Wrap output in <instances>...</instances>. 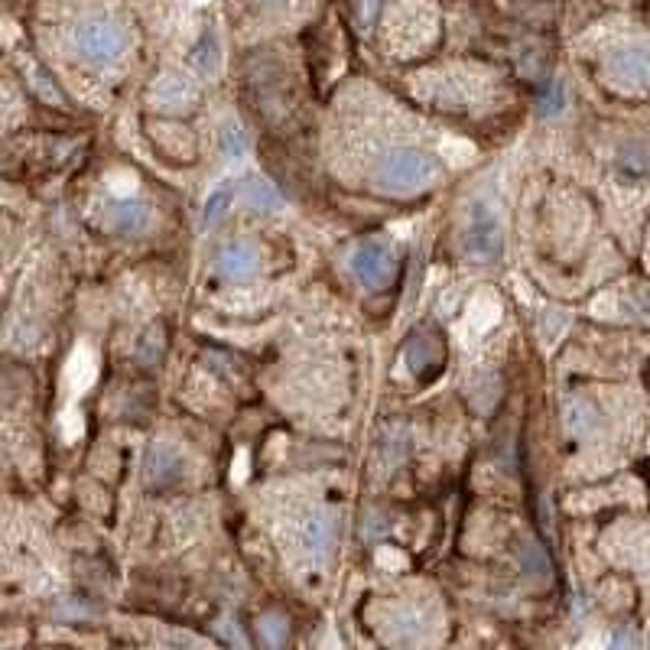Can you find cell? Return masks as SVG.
Instances as JSON below:
<instances>
[{"mask_svg":"<svg viewBox=\"0 0 650 650\" xmlns=\"http://www.w3.org/2000/svg\"><path fill=\"white\" fill-rule=\"evenodd\" d=\"M436 173H439L436 156H429L423 150H390L387 156L377 160V169H374L377 182L400 195L426 189L429 182L436 179Z\"/></svg>","mask_w":650,"mask_h":650,"instance_id":"1","label":"cell"},{"mask_svg":"<svg viewBox=\"0 0 650 650\" xmlns=\"http://www.w3.org/2000/svg\"><path fill=\"white\" fill-rule=\"evenodd\" d=\"M462 247L465 254L475 260V264H494L504 254V228L498 212L488 202H475L468 208V225L462 234Z\"/></svg>","mask_w":650,"mask_h":650,"instance_id":"2","label":"cell"},{"mask_svg":"<svg viewBox=\"0 0 650 650\" xmlns=\"http://www.w3.org/2000/svg\"><path fill=\"white\" fill-rule=\"evenodd\" d=\"M72 39H75L78 56L91 65H111L121 59V52L127 49V30L121 23L104 20V17L78 23Z\"/></svg>","mask_w":650,"mask_h":650,"instance_id":"3","label":"cell"},{"mask_svg":"<svg viewBox=\"0 0 650 650\" xmlns=\"http://www.w3.org/2000/svg\"><path fill=\"white\" fill-rule=\"evenodd\" d=\"M351 273H355V280L364 283V286H381L387 280L390 267H394V257H390V247L381 244V241H364L358 244L355 251H351V260H348Z\"/></svg>","mask_w":650,"mask_h":650,"instance_id":"4","label":"cell"},{"mask_svg":"<svg viewBox=\"0 0 650 650\" xmlns=\"http://www.w3.org/2000/svg\"><path fill=\"white\" fill-rule=\"evenodd\" d=\"M143 475H147V485L169 488L186 475V462H182V455L173 446L160 442V446H153L147 452V459H143Z\"/></svg>","mask_w":650,"mask_h":650,"instance_id":"5","label":"cell"},{"mask_svg":"<svg viewBox=\"0 0 650 650\" xmlns=\"http://www.w3.org/2000/svg\"><path fill=\"white\" fill-rule=\"evenodd\" d=\"M195 101V88L182 75H163L150 85V104L160 111H186Z\"/></svg>","mask_w":650,"mask_h":650,"instance_id":"6","label":"cell"},{"mask_svg":"<svg viewBox=\"0 0 650 650\" xmlns=\"http://www.w3.org/2000/svg\"><path fill=\"white\" fill-rule=\"evenodd\" d=\"M608 69L615 78L628 85H650V49L631 46V49H618L611 52Z\"/></svg>","mask_w":650,"mask_h":650,"instance_id":"7","label":"cell"},{"mask_svg":"<svg viewBox=\"0 0 650 650\" xmlns=\"http://www.w3.org/2000/svg\"><path fill=\"white\" fill-rule=\"evenodd\" d=\"M335 543V517L332 514H309L299 527V546L309 556H329Z\"/></svg>","mask_w":650,"mask_h":650,"instance_id":"8","label":"cell"},{"mask_svg":"<svg viewBox=\"0 0 650 650\" xmlns=\"http://www.w3.org/2000/svg\"><path fill=\"white\" fill-rule=\"evenodd\" d=\"M260 267V257L251 244H244V241H231L221 247V254H218V270L225 273L228 280H247V277H254Z\"/></svg>","mask_w":650,"mask_h":650,"instance_id":"9","label":"cell"},{"mask_svg":"<svg viewBox=\"0 0 650 650\" xmlns=\"http://www.w3.org/2000/svg\"><path fill=\"white\" fill-rule=\"evenodd\" d=\"M244 202L251 205L254 212H280L283 195L273 189V182H267V179H247L244 182Z\"/></svg>","mask_w":650,"mask_h":650,"instance_id":"10","label":"cell"},{"mask_svg":"<svg viewBox=\"0 0 650 650\" xmlns=\"http://www.w3.org/2000/svg\"><path fill=\"white\" fill-rule=\"evenodd\" d=\"M218 62H221V46H218V33L215 30H205L199 36V43L192 46V65L199 75H215L218 72Z\"/></svg>","mask_w":650,"mask_h":650,"instance_id":"11","label":"cell"},{"mask_svg":"<svg viewBox=\"0 0 650 650\" xmlns=\"http://www.w3.org/2000/svg\"><path fill=\"white\" fill-rule=\"evenodd\" d=\"M618 166L631 176L650 173V143L647 140H628L618 147Z\"/></svg>","mask_w":650,"mask_h":650,"instance_id":"12","label":"cell"},{"mask_svg":"<svg viewBox=\"0 0 650 650\" xmlns=\"http://www.w3.org/2000/svg\"><path fill=\"white\" fill-rule=\"evenodd\" d=\"M111 221H114L117 231L137 234V231H143V228L150 225V208L143 205V202H121V205L114 208Z\"/></svg>","mask_w":650,"mask_h":650,"instance_id":"13","label":"cell"},{"mask_svg":"<svg viewBox=\"0 0 650 650\" xmlns=\"http://www.w3.org/2000/svg\"><path fill=\"white\" fill-rule=\"evenodd\" d=\"M501 316V303L494 299L491 293H481L472 299V306H468V325H472L475 332H488L494 322Z\"/></svg>","mask_w":650,"mask_h":650,"instance_id":"14","label":"cell"},{"mask_svg":"<svg viewBox=\"0 0 650 650\" xmlns=\"http://www.w3.org/2000/svg\"><path fill=\"white\" fill-rule=\"evenodd\" d=\"M95 374H98V364H95V355H91L88 348H78L72 361H69V371H65V377H69V384L82 394V390L95 381Z\"/></svg>","mask_w":650,"mask_h":650,"instance_id":"15","label":"cell"},{"mask_svg":"<svg viewBox=\"0 0 650 650\" xmlns=\"http://www.w3.org/2000/svg\"><path fill=\"white\" fill-rule=\"evenodd\" d=\"M231 202H234V189H231V182H221V186H218L215 192H208V199H205V212H202V221H205V225H218V221L228 215Z\"/></svg>","mask_w":650,"mask_h":650,"instance_id":"16","label":"cell"},{"mask_svg":"<svg viewBox=\"0 0 650 650\" xmlns=\"http://www.w3.org/2000/svg\"><path fill=\"white\" fill-rule=\"evenodd\" d=\"M566 423H569L572 433H579V436L592 433L595 423H598V420H595V407H592V403H585V400L566 403Z\"/></svg>","mask_w":650,"mask_h":650,"instance_id":"17","label":"cell"},{"mask_svg":"<svg viewBox=\"0 0 650 650\" xmlns=\"http://www.w3.org/2000/svg\"><path fill=\"white\" fill-rule=\"evenodd\" d=\"M221 156L225 160H241V156L247 153V137H244V130L241 127H234L228 124L225 130H221Z\"/></svg>","mask_w":650,"mask_h":650,"instance_id":"18","label":"cell"},{"mask_svg":"<svg viewBox=\"0 0 650 650\" xmlns=\"http://www.w3.org/2000/svg\"><path fill=\"white\" fill-rule=\"evenodd\" d=\"M407 358H410V368H413L416 374H423L426 364H433V361H436V348L429 345V338H426V335H420V338H416V342L407 348Z\"/></svg>","mask_w":650,"mask_h":650,"instance_id":"19","label":"cell"},{"mask_svg":"<svg viewBox=\"0 0 650 650\" xmlns=\"http://www.w3.org/2000/svg\"><path fill=\"white\" fill-rule=\"evenodd\" d=\"M30 82H33V88H36V95L43 98L46 104H56V108H62V104H65V95H62L59 85L52 82V78H49L46 72L33 69V78H30Z\"/></svg>","mask_w":650,"mask_h":650,"instance_id":"20","label":"cell"},{"mask_svg":"<svg viewBox=\"0 0 650 650\" xmlns=\"http://www.w3.org/2000/svg\"><path fill=\"white\" fill-rule=\"evenodd\" d=\"M566 329V316L559 309H546L543 316H540V335H543V342L546 345H553L556 342V335Z\"/></svg>","mask_w":650,"mask_h":650,"instance_id":"21","label":"cell"},{"mask_svg":"<svg viewBox=\"0 0 650 650\" xmlns=\"http://www.w3.org/2000/svg\"><path fill=\"white\" fill-rule=\"evenodd\" d=\"M520 569L530 572V576H543V572H550V559L543 556L540 546H527V550L520 553Z\"/></svg>","mask_w":650,"mask_h":650,"instance_id":"22","label":"cell"},{"mask_svg":"<svg viewBox=\"0 0 650 650\" xmlns=\"http://www.w3.org/2000/svg\"><path fill=\"white\" fill-rule=\"evenodd\" d=\"M260 631H264L267 644H273V647L286 641V621L280 615H267L264 621H260Z\"/></svg>","mask_w":650,"mask_h":650,"instance_id":"23","label":"cell"},{"mask_svg":"<svg viewBox=\"0 0 650 650\" xmlns=\"http://www.w3.org/2000/svg\"><path fill=\"white\" fill-rule=\"evenodd\" d=\"M540 111H543V114H559V111H563V88H559V82H553V88H550V98L543 95Z\"/></svg>","mask_w":650,"mask_h":650,"instance_id":"24","label":"cell"},{"mask_svg":"<svg viewBox=\"0 0 650 650\" xmlns=\"http://www.w3.org/2000/svg\"><path fill=\"white\" fill-rule=\"evenodd\" d=\"M78 433H82V416H78L75 410L65 413V439H75Z\"/></svg>","mask_w":650,"mask_h":650,"instance_id":"25","label":"cell"},{"mask_svg":"<svg viewBox=\"0 0 650 650\" xmlns=\"http://www.w3.org/2000/svg\"><path fill=\"white\" fill-rule=\"evenodd\" d=\"M134 186H137V179H134V176L117 173V176H114V186H111V189H114L117 195H124V192H134Z\"/></svg>","mask_w":650,"mask_h":650,"instance_id":"26","label":"cell"},{"mask_svg":"<svg viewBox=\"0 0 650 650\" xmlns=\"http://www.w3.org/2000/svg\"><path fill=\"white\" fill-rule=\"evenodd\" d=\"M377 563H381V566H403V556L397 550H381V553H377Z\"/></svg>","mask_w":650,"mask_h":650,"instance_id":"27","label":"cell"},{"mask_svg":"<svg viewBox=\"0 0 650 650\" xmlns=\"http://www.w3.org/2000/svg\"><path fill=\"white\" fill-rule=\"evenodd\" d=\"M634 309L641 312V316H647V319H650V293L634 296Z\"/></svg>","mask_w":650,"mask_h":650,"instance_id":"28","label":"cell"},{"mask_svg":"<svg viewBox=\"0 0 650 650\" xmlns=\"http://www.w3.org/2000/svg\"><path fill=\"white\" fill-rule=\"evenodd\" d=\"M615 644H634V637H628V634H618V637H615Z\"/></svg>","mask_w":650,"mask_h":650,"instance_id":"29","label":"cell"},{"mask_svg":"<svg viewBox=\"0 0 650 650\" xmlns=\"http://www.w3.org/2000/svg\"><path fill=\"white\" fill-rule=\"evenodd\" d=\"M257 4H280V0H257Z\"/></svg>","mask_w":650,"mask_h":650,"instance_id":"30","label":"cell"}]
</instances>
